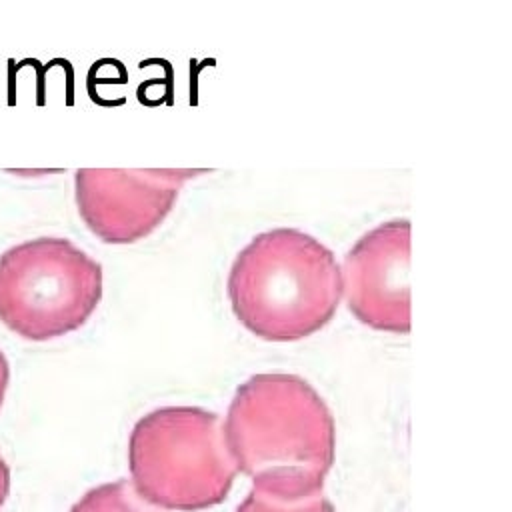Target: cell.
Returning <instances> with one entry per match:
<instances>
[{"mask_svg": "<svg viewBox=\"0 0 512 512\" xmlns=\"http://www.w3.org/2000/svg\"><path fill=\"white\" fill-rule=\"evenodd\" d=\"M8 382H10V364H8L6 356H4V352L0 350V408H2L4 398H6Z\"/></svg>", "mask_w": 512, "mask_h": 512, "instance_id": "cell-10", "label": "cell"}, {"mask_svg": "<svg viewBox=\"0 0 512 512\" xmlns=\"http://www.w3.org/2000/svg\"><path fill=\"white\" fill-rule=\"evenodd\" d=\"M102 266L68 238L40 236L0 254V322L46 342L82 328L102 298Z\"/></svg>", "mask_w": 512, "mask_h": 512, "instance_id": "cell-4", "label": "cell"}, {"mask_svg": "<svg viewBox=\"0 0 512 512\" xmlns=\"http://www.w3.org/2000/svg\"><path fill=\"white\" fill-rule=\"evenodd\" d=\"M206 168H78V214L106 244H132L156 230L182 186Z\"/></svg>", "mask_w": 512, "mask_h": 512, "instance_id": "cell-5", "label": "cell"}, {"mask_svg": "<svg viewBox=\"0 0 512 512\" xmlns=\"http://www.w3.org/2000/svg\"><path fill=\"white\" fill-rule=\"evenodd\" d=\"M232 312L268 342H294L324 328L342 296L340 266L330 248L296 228L258 234L228 274Z\"/></svg>", "mask_w": 512, "mask_h": 512, "instance_id": "cell-2", "label": "cell"}, {"mask_svg": "<svg viewBox=\"0 0 512 512\" xmlns=\"http://www.w3.org/2000/svg\"><path fill=\"white\" fill-rule=\"evenodd\" d=\"M236 512H334V506L322 492L306 498H280L252 488Z\"/></svg>", "mask_w": 512, "mask_h": 512, "instance_id": "cell-8", "label": "cell"}, {"mask_svg": "<svg viewBox=\"0 0 512 512\" xmlns=\"http://www.w3.org/2000/svg\"><path fill=\"white\" fill-rule=\"evenodd\" d=\"M70 512H164L138 494L132 482L118 480L88 490Z\"/></svg>", "mask_w": 512, "mask_h": 512, "instance_id": "cell-7", "label": "cell"}, {"mask_svg": "<svg viewBox=\"0 0 512 512\" xmlns=\"http://www.w3.org/2000/svg\"><path fill=\"white\" fill-rule=\"evenodd\" d=\"M410 222L390 220L366 232L344 256L340 270L348 310L366 326L410 332Z\"/></svg>", "mask_w": 512, "mask_h": 512, "instance_id": "cell-6", "label": "cell"}, {"mask_svg": "<svg viewBox=\"0 0 512 512\" xmlns=\"http://www.w3.org/2000/svg\"><path fill=\"white\" fill-rule=\"evenodd\" d=\"M238 470L280 498L322 492L336 426L322 396L296 374H256L238 386L224 424Z\"/></svg>", "mask_w": 512, "mask_h": 512, "instance_id": "cell-1", "label": "cell"}, {"mask_svg": "<svg viewBox=\"0 0 512 512\" xmlns=\"http://www.w3.org/2000/svg\"><path fill=\"white\" fill-rule=\"evenodd\" d=\"M8 492H10V468L4 460V456L0 454V508L4 506V502L8 498Z\"/></svg>", "mask_w": 512, "mask_h": 512, "instance_id": "cell-9", "label": "cell"}, {"mask_svg": "<svg viewBox=\"0 0 512 512\" xmlns=\"http://www.w3.org/2000/svg\"><path fill=\"white\" fill-rule=\"evenodd\" d=\"M128 462L140 496L180 512L220 504L238 474L220 416L196 406L142 416L130 434Z\"/></svg>", "mask_w": 512, "mask_h": 512, "instance_id": "cell-3", "label": "cell"}]
</instances>
